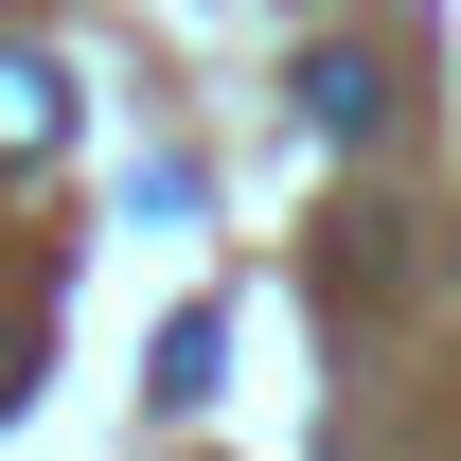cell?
<instances>
[{
	"label": "cell",
	"instance_id": "1",
	"mask_svg": "<svg viewBox=\"0 0 461 461\" xmlns=\"http://www.w3.org/2000/svg\"><path fill=\"white\" fill-rule=\"evenodd\" d=\"M71 142V71L54 54H0V160H54Z\"/></svg>",
	"mask_w": 461,
	"mask_h": 461
},
{
	"label": "cell",
	"instance_id": "2",
	"mask_svg": "<svg viewBox=\"0 0 461 461\" xmlns=\"http://www.w3.org/2000/svg\"><path fill=\"white\" fill-rule=\"evenodd\" d=\"M373 107H391L373 54H302V124H320V142H373Z\"/></svg>",
	"mask_w": 461,
	"mask_h": 461
},
{
	"label": "cell",
	"instance_id": "3",
	"mask_svg": "<svg viewBox=\"0 0 461 461\" xmlns=\"http://www.w3.org/2000/svg\"><path fill=\"white\" fill-rule=\"evenodd\" d=\"M18 391H36V320H0V426H18Z\"/></svg>",
	"mask_w": 461,
	"mask_h": 461
}]
</instances>
